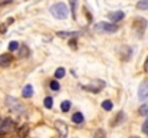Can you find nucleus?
<instances>
[{
	"mask_svg": "<svg viewBox=\"0 0 148 138\" xmlns=\"http://www.w3.org/2000/svg\"><path fill=\"white\" fill-rule=\"evenodd\" d=\"M50 13H52V16L55 19L63 20V19H66L69 16V9H68V6L65 3L59 1V3H55L53 6H50Z\"/></svg>",
	"mask_w": 148,
	"mask_h": 138,
	"instance_id": "obj_1",
	"label": "nucleus"
},
{
	"mask_svg": "<svg viewBox=\"0 0 148 138\" xmlns=\"http://www.w3.org/2000/svg\"><path fill=\"white\" fill-rule=\"evenodd\" d=\"M6 106L12 111V112H14V114H19V115H22V114H25V106H23V104L19 101V99H16V98H13V96H6Z\"/></svg>",
	"mask_w": 148,
	"mask_h": 138,
	"instance_id": "obj_2",
	"label": "nucleus"
},
{
	"mask_svg": "<svg viewBox=\"0 0 148 138\" xmlns=\"http://www.w3.org/2000/svg\"><path fill=\"white\" fill-rule=\"evenodd\" d=\"M95 30H98L101 33H115L118 30V25L108 23V22H99L98 25H95Z\"/></svg>",
	"mask_w": 148,
	"mask_h": 138,
	"instance_id": "obj_3",
	"label": "nucleus"
},
{
	"mask_svg": "<svg viewBox=\"0 0 148 138\" xmlns=\"http://www.w3.org/2000/svg\"><path fill=\"white\" fill-rule=\"evenodd\" d=\"M147 26H148V22L144 19V17H135V19H134V25H132V27L137 30L138 36H143V33L145 32Z\"/></svg>",
	"mask_w": 148,
	"mask_h": 138,
	"instance_id": "obj_4",
	"label": "nucleus"
},
{
	"mask_svg": "<svg viewBox=\"0 0 148 138\" xmlns=\"http://www.w3.org/2000/svg\"><path fill=\"white\" fill-rule=\"evenodd\" d=\"M84 89H86L88 92H92V93H98V92H101L103 88H105V82L103 81H94L92 84H89V85H84L82 87Z\"/></svg>",
	"mask_w": 148,
	"mask_h": 138,
	"instance_id": "obj_5",
	"label": "nucleus"
},
{
	"mask_svg": "<svg viewBox=\"0 0 148 138\" xmlns=\"http://www.w3.org/2000/svg\"><path fill=\"white\" fill-rule=\"evenodd\" d=\"M55 130L58 131L59 138H68V125H66L65 121L56 119V121H55Z\"/></svg>",
	"mask_w": 148,
	"mask_h": 138,
	"instance_id": "obj_6",
	"label": "nucleus"
},
{
	"mask_svg": "<svg viewBox=\"0 0 148 138\" xmlns=\"http://www.w3.org/2000/svg\"><path fill=\"white\" fill-rule=\"evenodd\" d=\"M138 98L143 102L148 101V79H145L144 82H141V85L138 88Z\"/></svg>",
	"mask_w": 148,
	"mask_h": 138,
	"instance_id": "obj_7",
	"label": "nucleus"
},
{
	"mask_svg": "<svg viewBox=\"0 0 148 138\" xmlns=\"http://www.w3.org/2000/svg\"><path fill=\"white\" fill-rule=\"evenodd\" d=\"M124 17H125V13L121 12V10H116V12H111V13H108V19H109L112 23H116V22L122 20Z\"/></svg>",
	"mask_w": 148,
	"mask_h": 138,
	"instance_id": "obj_8",
	"label": "nucleus"
},
{
	"mask_svg": "<svg viewBox=\"0 0 148 138\" xmlns=\"http://www.w3.org/2000/svg\"><path fill=\"white\" fill-rule=\"evenodd\" d=\"M12 60H13V56H12V55H9V53L0 55V66H1V68H7V66L12 63Z\"/></svg>",
	"mask_w": 148,
	"mask_h": 138,
	"instance_id": "obj_9",
	"label": "nucleus"
},
{
	"mask_svg": "<svg viewBox=\"0 0 148 138\" xmlns=\"http://www.w3.org/2000/svg\"><path fill=\"white\" fill-rule=\"evenodd\" d=\"M29 55H30V49L26 45L19 46V49H17V58L25 59V58H29Z\"/></svg>",
	"mask_w": 148,
	"mask_h": 138,
	"instance_id": "obj_10",
	"label": "nucleus"
},
{
	"mask_svg": "<svg viewBox=\"0 0 148 138\" xmlns=\"http://www.w3.org/2000/svg\"><path fill=\"white\" fill-rule=\"evenodd\" d=\"M27 134H29V127L27 125H22V127H19V130L16 131L13 138H26Z\"/></svg>",
	"mask_w": 148,
	"mask_h": 138,
	"instance_id": "obj_11",
	"label": "nucleus"
},
{
	"mask_svg": "<svg viewBox=\"0 0 148 138\" xmlns=\"http://www.w3.org/2000/svg\"><path fill=\"white\" fill-rule=\"evenodd\" d=\"M131 53H132V50H131L130 46H122V49H121V59L122 60H128L131 58Z\"/></svg>",
	"mask_w": 148,
	"mask_h": 138,
	"instance_id": "obj_12",
	"label": "nucleus"
},
{
	"mask_svg": "<svg viewBox=\"0 0 148 138\" xmlns=\"http://www.w3.org/2000/svg\"><path fill=\"white\" fill-rule=\"evenodd\" d=\"M59 38H62V39H65V38H76L78 36V32H65V30H60V32H58L56 33Z\"/></svg>",
	"mask_w": 148,
	"mask_h": 138,
	"instance_id": "obj_13",
	"label": "nucleus"
},
{
	"mask_svg": "<svg viewBox=\"0 0 148 138\" xmlns=\"http://www.w3.org/2000/svg\"><path fill=\"white\" fill-rule=\"evenodd\" d=\"M124 119H125V114H124V112H118V114H116V118L111 122V125H112V127H116V125H119Z\"/></svg>",
	"mask_w": 148,
	"mask_h": 138,
	"instance_id": "obj_14",
	"label": "nucleus"
},
{
	"mask_svg": "<svg viewBox=\"0 0 148 138\" xmlns=\"http://www.w3.org/2000/svg\"><path fill=\"white\" fill-rule=\"evenodd\" d=\"M22 95H23V98H30L33 95V87L32 85H26L23 88V91H22Z\"/></svg>",
	"mask_w": 148,
	"mask_h": 138,
	"instance_id": "obj_15",
	"label": "nucleus"
},
{
	"mask_svg": "<svg viewBox=\"0 0 148 138\" xmlns=\"http://www.w3.org/2000/svg\"><path fill=\"white\" fill-rule=\"evenodd\" d=\"M84 115H82V112H75L73 115H72V121L75 122V124H82L84 122Z\"/></svg>",
	"mask_w": 148,
	"mask_h": 138,
	"instance_id": "obj_16",
	"label": "nucleus"
},
{
	"mask_svg": "<svg viewBox=\"0 0 148 138\" xmlns=\"http://www.w3.org/2000/svg\"><path fill=\"white\" fill-rule=\"evenodd\" d=\"M71 1V14H72V17L76 20V6H78V0H69Z\"/></svg>",
	"mask_w": 148,
	"mask_h": 138,
	"instance_id": "obj_17",
	"label": "nucleus"
},
{
	"mask_svg": "<svg viewBox=\"0 0 148 138\" xmlns=\"http://www.w3.org/2000/svg\"><path fill=\"white\" fill-rule=\"evenodd\" d=\"M138 114H140V115H143V117H145V115L148 117V102L143 104V105L138 108Z\"/></svg>",
	"mask_w": 148,
	"mask_h": 138,
	"instance_id": "obj_18",
	"label": "nucleus"
},
{
	"mask_svg": "<svg viewBox=\"0 0 148 138\" xmlns=\"http://www.w3.org/2000/svg\"><path fill=\"white\" fill-rule=\"evenodd\" d=\"M137 9L138 10H148V0H140L137 3Z\"/></svg>",
	"mask_w": 148,
	"mask_h": 138,
	"instance_id": "obj_19",
	"label": "nucleus"
},
{
	"mask_svg": "<svg viewBox=\"0 0 148 138\" xmlns=\"http://www.w3.org/2000/svg\"><path fill=\"white\" fill-rule=\"evenodd\" d=\"M65 73H66L65 68H58V69H56V72H55V79H60V78H63V76H65Z\"/></svg>",
	"mask_w": 148,
	"mask_h": 138,
	"instance_id": "obj_20",
	"label": "nucleus"
},
{
	"mask_svg": "<svg viewBox=\"0 0 148 138\" xmlns=\"http://www.w3.org/2000/svg\"><path fill=\"white\" fill-rule=\"evenodd\" d=\"M112 101H109V99H105L103 102H102V108L105 109V111H111L112 109Z\"/></svg>",
	"mask_w": 148,
	"mask_h": 138,
	"instance_id": "obj_21",
	"label": "nucleus"
},
{
	"mask_svg": "<svg viewBox=\"0 0 148 138\" xmlns=\"http://www.w3.org/2000/svg\"><path fill=\"white\" fill-rule=\"evenodd\" d=\"M60 109H62L63 112H68V111L71 109V101H63V102L60 104Z\"/></svg>",
	"mask_w": 148,
	"mask_h": 138,
	"instance_id": "obj_22",
	"label": "nucleus"
},
{
	"mask_svg": "<svg viewBox=\"0 0 148 138\" xmlns=\"http://www.w3.org/2000/svg\"><path fill=\"white\" fill-rule=\"evenodd\" d=\"M94 138H106V134H105V131H103L102 128H99V130H97V131H95Z\"/></svg>",
	"mask_w": 148,
	"mask_h": 138,
	"instance_id": "obj_23",
	"label": "nucleus"
},
{
	"mask_svg": "<svg viewBox=\"0 0 148 138\" xmlns=\"http://www.w3.org/2000/svg\"><path fill=\"white\" fill-rule=\"evenodd\" d=\"M43 104H45V106H46L48 109H50V108L53 106V99H52L50 96H46L45 101H43Z\"/></svg>",
	"mask_w": 148,
	"mask_h": 138,
	"instance_id": "obj_24",
	"label": "nucleus"
},
{
	"mask_svg": "<svg viewBox=\"0 0 148 138\" xmlns=\"http://www.w3.org/2000/svg\"><path fill=\"white\" fill-rule=\"evenodd\" d=\"M19 46H20V45H19L16 41H12V42L9 43V50H10V52H13V50H17V49H19Z\"/></svg>",
	"mask_w": 148,
	"mask_h": 138,
	"instance_id": "obj_25",
	"label": "nucleus"
},
{
	"mask_svg": "<svg viewBox=\"0 0 148 138\" xmlns=\"http://www.w3.org/2000/svg\"><path fill=\"white\" fill-rule=\"evenodd\" d=\"M50 89H52V91H59V89H60L59 82H58V81H52V82H50Z\"/></svg>",
	"mask_w": 148,
	"mask_h": 138,
	"instance_id": "obj_26",
	"label": "nucleus"
},
{
	"mask_svg": "<svg viewBox=\"0 0 148 138\" xmlns=\"http://www.w3.org/2000/svg\"><path fill=\"white\" fill-rule=\"evenodd\" d=\"M141 131H143L145 135H148V117L145 118V121H144V124H143V128H141Z\"/></svg>",
	"mask_w": 148,
	"mask_h": 138,
	"instance_id": "obj_27",
	"label": "nucleus"
},
{
	"mask_svg": "<svg viewBox=\"0 0 148 138\" xmlns=\"http://www.w3.org/2000/svg\"><path fill=\"white\" fill-rule=\"evenodd\" d=\"M69 46H71L72 49H76V38H72V39L69 41Z\"/></svg>",
	"mask_w": 148,
	"mask_h": 138,
	"instance_id": "obj_28",
	"label": "nucleus"
},
{
	"mask_svg": "<svg viewBox=\"0 0 148 138\" xmlns=\"http://www.w3.org/2000/svg\"><path fill=\"white\" fill-rule=\"evenodd\" d=\"M144 71L148 73V58L145 59V63H144Z\"/></svg>",
	"mask_w": 148,
	"mask_h": 138,
	"instance_id": "obj_29",
	"label": "nucleus"
},
{
	"mask_svg": "<svg viewBox=\"0 0 148 138\" xmlns=\"http://www.w3.org/2000/svg\"><path fill=\"white\" fill-rule=\"evenodd\" d=\"M0 32H1V33H4V32H6V23L0 26Z\"/></svg>",
	"mask_w": 148,
	"mask_h": 138,
	"instance_id": "obj_30",
	"label": "nucleus"
},
{
	"mask_svg": "<svg viewBox=\"0 0 148 138\" xmlns=\"http://www.w3.org/2000/svg\"><path fill=\"white\" fill-rule=\"evenodd\" d=\"M130 138H138V137H135V135H134V137H130Z\"/></svg>",
	"mask_w": 148,
	"mask_h": 138,
	"instance_id": "obj_31",
	"label": "nucleus"
},
{
	"mask_svg": "<svg viewBox=\"0 0 148 138\" xmlns=\"http://www.w3.org/2000/svg\"><path fill=\"white\" fill-rule=\"evenodd\" d=\"M0 1H1V0H0ZM4 1H10V0H4Z\"/></svg>",
	"mask_w": 148,
	"mask_h": 138,
	"instance_id": "obj_32",
	"label": "nucleus"
}]
</instances>
